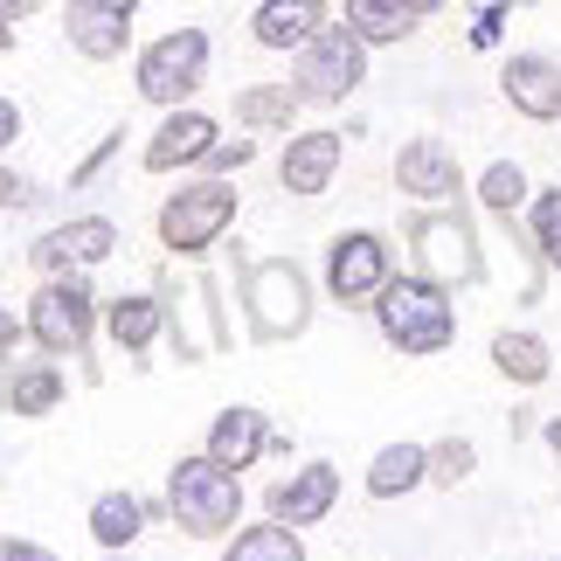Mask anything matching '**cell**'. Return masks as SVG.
<instances>
[{
	"label": "cell",
	"mask_w": 561,
	"mask_h": 561,
	"mask_svg": "<svg viewBox=\"0 0 561 561\" xmlns=\"http://www.w3.org/2000/svg\"><path fill=\"white\" fill-rule=\"evenodd\" d=\"M340 174V133H298L285 146V187L291 194H327V181Z\"/></svg>",
	"instance_id": "e0dca14e"
},
{
	"label": "cell",
	"mask_w": 561,
	"mask_h": 561,
	"mask_svg": "<svg viewBox=\"0 0 561 561\" xmlns=\"http://www.w3.org/2000/svg\"><path fill=\"white\" fill-rule=\"evenodd\" d=\"M360 77H368V42L354 28H319L298 56V98L306 104H340Z\"/></svg>",
	"instance_id": "277c9868"
},
{
	"label": "cell",
	"mask_w": 561,
	"mask_h": 561,
	"mask_svg": "<svg viewBox=\"0 0 561 561\" xmlns=\"http://www.w3.org/2000/svg\"><path fill=\"white\" fill-rule=\"evenodd\" d=\"M8 42H14V28H8V21H0V49H8Z\"/></svg>",
	"instance_id": "74e56055"
},
{
	"label": "cell",
	"mask_w": 561,
	"mask_h": 561,
	"mask_svg": "<svg viewBox=\"0 0 561 561\" xmlns=\"http://www.w3.org/2000/svg\"><path fill=\"white\" fill-rule=\"evenodd\" d=\"M264 444H271L264 409H222V416H215V430H208V458L222 465V471H243Z\"/></svg>",
	"instance_id": "ac0fdd59"
},
{
	"label": "cell",
	"mask_w": 561,
	"mask_h": 561,
	"mask_svg": "<svg viewBox=\"0 0 561 561\" xmlns=\"http://www.w3.org/2000/svg\"><path fill=\"white\" fill-rule=\"evenodd\" d=\"M506 104L513 112H527V118H561V70L548 56H513L506 62Z\"/></svg>",
	"instance_id": "2e32d148"
},
{
	"label": "cell",
	"mask_w": 561,
	"mask_h": 561,
	"mask_svg": "<svg viewBox=\"0 0 561 561\" xmlns=\"http://www.w3.org/2000/svg\"><path fill=\"white\" fill-rule=\"evenodd\" d=\"M409 243H416L430 285H471V277H479V250H471V229L458 215H416V222H409Z\"/></svg>",
	"instance_id": "9c48e42d"
},
{
	"label": "cell",
	"mask_w": 561,
	"mask_h": 561,
	"mask_svg": "<svg viewBox=\"0 0 561 561\" xmlns=\"http://www.w3.org/2000/svg\"><path fill=\"white\" fill-rule=\"evenodd\" d=\"M548 444H554V450H561V423H548Z\"/></svg>",
	"instance_id": "8d00e7d4"
},
{
	"label": "cell",
	"mask_w": 561,
	"mask_h": 561,
	"mask_svg": "<svg viewBox=\"0 0 561 561\" xmlns=\"http://www.w3.org/2000/svg\"><path fill=\"white\" fill-rule=\"evenodd\" d=\"M8 354H14V312L0 306V360H8Z\"/></svg>",
	"instance_id": "d590c367"
},
{
	"label": "cell",
	"mask_w": 561,
	"mask_h": 561,
	"mask_svg": "<svg viewBox=\"0 0 561 561\" xmlns=\"http://www.w3.org/2000/svg\"><path fill=\"white\" fill-rule=\"evenodd\" d=\"M104 327H112V340L118 347H153L160 340V327H167V306L160 298H112V312H104Z\"/></svg>",
	"instance_id": "603a6c76"
},
{
	"label": "cell",
	"mask_w": 561,
	"mask_h": 561,
	"mask_svg": "<svg viewBox=\"0 0 561 561\" xmlns=\"http://www.w3.org/2000/svg\"><path fill=\"white\" fill-rule=\"evenodd\" d=\"M375 319H381V340L402 354H444L450 333H458V312H450L444 285H430V277H388Z\"/></svg>",
	"instance_id": "6da1fadb"
},
{
	"label": "cell",
	"mask_w": 561,
	"mask_h": 561,
	"mask_svg": "<svg viewBox=\"0 0 561 561\" xmlns=\"http://www.w3.org/2000/svg\"><path fill=\"white\" fill-rule=\"evenodd\" d=\"M56 402H62V375L49 360H28V368L0 375V409H14V416H49Z\"/></svg>",
	"instance_id": "ffe728a7"
},
{
	"label": "cell",
	"mask_w": 561,
	"mask_h": 561,
	"mask_svg": "<svg viewBox=\"0 0 561 561\" xmlns=\"http://www.w3.org/2000/svg\"><path fill=\"white\" fill-rule=\"evenodd\" d=\"M222 561H306V548H298L291 527H243Z\"/></svg>",
	"instance_id": "484cf974"
},
{
	"label": "cell",
	"mask_w": 561,
	"mask_h": 561,
	"mask_svg": "<svg viewBox=\"0 0 561 561\" xmlns=\"http://www.w3.org/2000/svg\"><path fill=\"white\" fill-rule=\"evenodd\" d=\"M250 160H256V146H250V139H222V146L208 153V167H222V174H229V167H250Z\"/></svg>",
	"instance_id": "1f68e13d"
},
{
	"label": "cell",
	"mask_w": 561,
	"mask_h": 561,
	"mask_svg": "<svg viewBox=\"0 0 561 561\" xmlns=\"http://www.w3.org/2000/svg\"><path fill=\"white\" fill-rule=\"evenodd\" d=\"M104 561H133V554H104Z\"/></svg>",
	"instance_id": "f35d334b"
},
{
	"label": "cell",
	"mask_w": 561,
	"mask_h": 561,
	"mask_svg": "<svg viewBox=\"0 0 561 561\" xmlns=\"http://www.w3.org/2000/svg\"><path fill=\"white\" fill-rule=\"evenodd\" d=\"M319 21H327V8H312V0H271V8H256V42L264 49H306Z\"/></svg>",
	"instance_id": "d6986e66"
},
{
	"label": "cell",
	"mask_w": 561,
	"mask_h": 561,
	"mask_svg": "<svg viewBox=\"0 0 561 561\" xmlns=\"http://www.w3.org/2000/svg\"><path fill=\"white\" fill-rule=\"evenodd\" d=\"M327 291L340 306H368V298L388 291V243L375 229H354V236H333L327 250Z\"/></svg>",
	"instance_id": "ba28073f"
},
{
	"label": "cell",
	"mask_w": 561,
	"mask_h": 561,
	"mask_svg": "<svg viewBox=\"0 0 561 561\" xmlns=\"http://www.w3.org/2000/svg\"><path fill=\"white\" fill-rule=\"evenodd\" d=\"M534 236H541L548 264H561V194H541V202H534Z\"/></svg>",
	"instance_id": "f546056e"
},
{
	"label": "cell",
	"mask_w": 561,
	"mask_h": 561,
	"mask_svg": "<svg viewBox=\"0 0 561 561\" xmlns=\"http://www.w3.org/2000/svg\"><path fill=\"white\" fill-rule=\"evenodd\" d=\"M0 561H56V554L35 548V541H8V534H0Z\"/></svg>",
	"instance_id": "836d02e7"
},
{
	"label": "cell",
	"mask_w": 561,
	"mask_h": 561,
	"mask_svg": "<svg viewBox=\"0 0 561 561\" xmlns=\"http://www.w3.org/2000/svg\"><path fill=\"white\" fill-rule=\"evenodd\" d=\"M139 527H146V500H133V492H104V500L91 506V534L104 548L139 541Z\"/></svg>",
	"instance_id": "cb8c5ba5"
},
{
	"label": "cell",
	"mask_w": 561,
	"mask_h": 561,
	"mask_svg": "<svg viewBox=\"0 0 561 561\" xmlns=\"http://www.w3.org/2000/svg\"><path fill=\"white\" fill-rule=\"evenodd\" d=\"M298 91L291 83H256V91H236V118L243 125H291Z\"/></svg>",
	"instance_id": "4316f807"
},
{
	"label": "cell",
	"mask_w": 561,
	"mask_h": 561,
	"mask_svg": "<svg viewBox=\"0 0 561 561\" xmlns=\"http://www.w3.org/2000/svg\"><path fill=\"white\" fill-rule=\"evenodd\" d=\"M229 222H236V187L202 181V187H187V194H174V202L160 208V243L181 250V256H202Z\"/></svg>",
	"instance_id": "5b68a950"
},
{
	"label": "cell",
	"mask_w": 561,
	"mask_h": 561,
	"mask_svg": "<svg viewBox=\"0 0 561 561\" xmlns=\"http://www.w3.org/2000/svg\"><path fill=\"white\" fill-rule=\"evenodd\" d=\"M500 28H506V8H479V14H471V49H492Z\"/></svg>",
	"instance_id": "4dcf8cb0"
},
{
	"label": "cell",
	"mask_w": 561,
	"mask_h": 561,
	"mask_svg": "<svg viewBox=\"0 0 561 561\" xmlns=\"http://www.w3.org/2000/svg\"><path fill=\"white\" fill-rule=\"evenodd\" d=\"M118 250V229L104 222V215H83V222H62L49 236H35V250H28V264L42 277H70V264H104V256Z\"/></svg>",
	"instance_id": "30bf717a"
},
{
	"label": "cell",
	"mask_w": 561,
	"mask_h": 561,
	"mask_svg": "<svg viewBox=\"0 0 561 561\" xmlns=\"http://www.w3.org/2000/svg\"><path fill=\"white\" fill-rule=\"evenodd\" d=\"M28 202H35V187L21 181V174H8V167H0V215H8V208H28Z\"/></svg>",
	"instance_id": "d6a6232c"
},
{
	"label": "cell",
	"mask_w": 561,
	"mask_h": 561,
	"mask_svg": "<svg viewBox=\"0 0 561 561\" xmlns=\"http://www.w3.org/2000/svg\"><path fill=\"white\" fill-rule=\"evenodd\" d=\"M202 70H208V35L202 28H174V35H160L153 49L139 56V98L181 104L194 83H202Z\"/></svg>",
	"instance_id": "52a82bcc"
},
{
	"label": "cell",
	"mask_w": 561,
	"mask_h": 561,
	"mask_svg": "<svg viewBox=\"0 0 561 561\" xmlns=\"http://www.w3.org/2000/svg\"><path fill=\"white\" fill-rule=\"evenodd\" d=\"M215 118L208 112H174L153 133V146H146V174H174V167H187V160H208L215 153Z\"/></svg>",
	"instance_id": "9a60e30c"
},
{
	"label": "cell",
	"mask_w": 561,
	"mask_h": 561,
	"mask_svg": "<svg viewBox=\"0 0 561 561\" xmlns=\"http://www.w3.org/2000/svg\"><path fill=\"white\" fill-rule=\"evenodd\" d=\"M479 202L492 208V215H513V208H520L527 202V174H520V167H485V181H479Z\"/></svg>",
	"instance_id": "83f0119b"
},
{
	"label": "cell",
	"mask_w": 561,
	"mask_h": 561,
	"mask_svg": "<svg viewBox=\"0 0 561 561\" xmlns=\"http://www.w3.org/2000/svg\"><path fill=\"white\" fill-rule=\"evenodd\" d=\"M91 306L98 298H91L83 277H49L28 306V333L42 340V354H77L83 340H91Z\"/></svg>",
	"instance_id": "8992f818"
},
{
	"label": "cell",
	"mask_w": 561,
	"mask_h": 561,
	"mask_svg": "<svg viewBox=\"0 0 561 561\" xmlns=\"http://www.w3.org/2000/svg\"><path fill=\"white\" fill-rule=\"evenodd\" d=\"M160 291H167V312H174V347H181V360H208V354L229 340L222 327H208V277L167 271Z\"/></svg>",
	"instance_id": "7c38bea8"
},
{
	"label": "cell",
	"mask_w": 561,
	"mask_h": 561,
	"mask_svg": "<svg viewBox=\"0 0 561 561\" xmlns=\"http://www.w3.org/2000/svg\"><path fill=\"white\" fill-rule=\"evenodd\" d=\"M333 500H340V471L306 465V471H291V479L271 485V527H312V520L333 513Z\"/></svg>",
	"instance_id": "4fadbf2b"
},
{
	"label": "cell",
	"mask_w": 561,
	"mask_h": 561,
	"mask_svg": "<svg viewBox=\"0 0 561 561\" xmlns=\"http://www.w3.org/2000/svg\"><path fill=\"white\" fill-rule=\"evenodd\" d=\"M14 139H21V104H14V98H0V153H8Z\"/></svg>",
	"instance_id": "e575fe53"
},
{
	"label": "cell",
	"mask_w": 561,
	"mask_h": 561,
	"mask_svg": "<svg viewBox=\"0 0 561 561\" xmlns=\"http://www.w3.org/2000/svg\"><path fill=\"white\" fill-rule=\"evenodd\" d=\"M243 298H250V327H256V340H291V333H306V319H312L306 271H298L291 256L250 264V271H243Z\"/></svg>",
	"instance_id": "3957f363"
},
{
	"label": "cell",
	"mask_w": 561,
	"mask_h": 561,
	"mask_svg": "<svg viewBox=\"0 0 561 561\" xmlns=\"http://www.w3.org/2000/svg\"><path fill=\"white\" fill-rule=\"evenodd\" d=\"M167 506L194 541H215V534L236 527V506H243V485L236 471H222L215 458H181L174 479H167Z\"/></svg>",
	"instance_id": "7a4b0ae2"
},
{
	"label": "cell",
	"mask_w": 561,
	"mask_h": 561,
	"mask_svg": "<svg viewBox=\"0 0 561 561\" xmlns=\"http://www.w3.org/2000/svg\"><path fill=\"white\" fill-rule=\"evenodd\" d=\"M471 465H479V450H471L465 437H450V444H437V450H430V479H437V485H458V479H471Z\"/></svg>",
	"instance_id": "f1b7e54d"
},
{
	"label": "cell",
	"mask_w": 561,
	"mask_h": 561,
	"mask_svg": "<svg viewBox=\"0 0 561 561\" xmlns=\"http://www.w3.org/2000/svg\"><path fill=\"white\" fill-rule=\"evenodd\" d=\"M396 187L416 202H450L458 194V153L444 139H409L396 153Z\"/></svg>",
	"instance_id": "5bb4252c"
},
{
	"label": "cell",
	"mask_w": 561,
	"mask_h": 561,
	"mask_svg": "<svg viewBox=\"0 0 561 561\" xmlns=\"http://www.w3.org/2000/svg\"><path fill=\"white\" fill-rule=\"evenodd\" d=\"M430 479V450L423 444H388L375 450V465H368V492L375 500H402V492H416Z\"/></svg>",
	"instance_id": "44dd1931"
},
{
	"label": "cell",
	"mask_w": 561,
	"mask_h": 561,
	"mask_svg": "<svg viewBox=\"0 0 561 561\" xmlns=\"http://www.w3.org/2000/svg\"><path fill=\"white\" fill-rule=\"evenodd\" d=\"M492 360H500L506 381H527V388L548 381V347L534 333H500V340H492Z\"/></svg>",
	"instance_id": "d4e9b609"
},
{
	"label": "cell",
	"mask_w": 561,
	"mask_h": 561,
	"mask_svg": "<svg viewBox=\"0 0 561 561\" xmlns=\"http://www.w3.org/2000/svg\"><path fill=\"white\" fill-rule=\"evenodd\" d=\"M133 0H70L62 8V28H70V49H83L91 62H112L125 56V42H133Z\"/></svg>",
	"instance_id": "8fae6325"
},
{
	"label": "cell",
	"mask_w": 561,
	"mask_h": 561,
	"mask_svg": "<svg viewBox=\"0 0 561 561\" xmlns=\"http://www.w3.org/2000/svg\"><path fill=\"white\" fill-rule=\"evenodd\" d=\"M430 8H396V0H347V28L360 42H402Z\"/></svg>",
	"instance_id": "7402d4cb"
}]
</instances>
